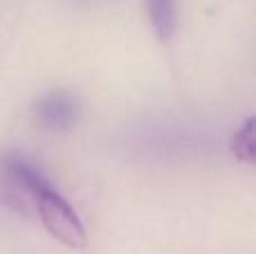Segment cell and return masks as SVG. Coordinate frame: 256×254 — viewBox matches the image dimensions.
Wrapping results in <instances>:
<instances>
[{"mask_svg": "<svg viewBox=\"0 0 256 254\" xmlns=\"http://www.w3.org/2000/svg\"><path fill=\"white\" fill-rule=\"evenodd\" d=\"M34 115L43 128L68 130L79 120V102L68 90H52L36 102Z\"/></svg>", "mask_w": 256, "mask_h": 254, "instance_id": "2", "label": "cell"}, {"mask_svg": "<svg viewBox=\"0 0 256 254\" xmlns=\"http://www.w3.org/2000/svg\"><path fill=\"white\" fill-rule=\"evenodd\" d=\"M148 18L160 40H168L176 32V0H146Z\"/></svg>", "mask_w": 256, "mask_h": 254, "instance_id": "3", "label": "cell"}, {"mask_svg": "<svg viewBox=\"0 0 256 254\" xmlns=\"http://www.w3.org/2000/svg\"><path fill=\"white\" fill-rule=\"evenodd\" d=\"M34 205L38 210L40 223L58 243H63L70 250H84L88 246V232H86L79 214L54 187L40 192L34 198Z\"/></svg>", "mask_w": 256, "mask_h": 254, "instance_id": "1", "label": "cell"}, {"mask_svg": "<svg viewBox=\"0 0 256 254\" xmlns=\"http://www.w3.org/2000/svg\"><path fill=\"white\" fill-rule=\"evenodd\" d=\"M232 153L236 160L245 162V164H254L256 158V144H254V117H248L238 130L234 133L232 140Z\"/></svg>", "mask_w": 256, "mask_h": 254, "instance_id": "4", "label": "cell"}]
</instances>
